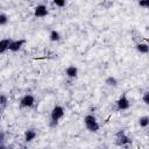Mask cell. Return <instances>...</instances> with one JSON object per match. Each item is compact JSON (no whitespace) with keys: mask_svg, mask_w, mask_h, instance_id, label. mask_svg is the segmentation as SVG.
<instances>
[{"mask_svg":"<svg viewBox=\"0 0 149 149\" xmlns=\"http://www.w3.org/2000/svg\"><path fill=\"white\" fill-rule=\"evenodd\" d=\"M84 125L86 127V129L91 133H97L100 128V125L97 120V118L93 114H87L84 118Z\"/></svg>","mask_w":149,"mask_h":149,"instance_id":"cell-1","label":"cell"},{"mask_svg":"<svg viewBox=\"0 0 149 149\" xmlns=\"http://www.w3.org/2000/svg\"><path fill=\"white\" fill-rule=\"evenodd\" d=\"M65 114V111H64V107L61 106V105H55L50 112V119L52 121V123H56L64 116Z\"/></svg>","mask_w":149,"mask_h":149,"instance_id":"cell-2","label":"cell"},{"mask_svg":"<svg viewBox=\"0 0 149 149\" xmlns=\"http://www.w3.org/2000/svg\"><path fill=\"white\" fill-rule=\"evenodd\" d=\"M132 143V139L125 133V130H119L115 135V144L119 147L128 146Z\"/></svg>","mask_w":149,"mask_h":149,"instance_id":"cell-3","label":"cell"},{"mask_svg":"<svg viewBox=\"0 0 149 149\" xmlns=\"http://www.w3.org/2000/svg\"><path fill=\"white\" fill-rule=\"evenodd\" d=\"M129 107H130V101H129V99L127 98L126 94H122V95L118 99V101H116V109H118V111H126V109H128Z\"/></svg>","mask_w":149,"mask_h":149,"instance_id":"cell-4","label":"cell"},{"mask_svg":"<svg viewBox=\"0 0 149 149\" xmlns=\"http://www.w3.org/2000/svg\"><path fill=\"white\" fill-rule=\"evenodd\" d=\"M34 104H35V98H34L33 94H24V95L20 99V105H21L22 107L29 108V107H33Z\"/></svg>","mask_w":149,"mask_h":149,"instance_id":"cell-5","label":"cell"},{"mask_svg":"<svg viewBox=\"0 0 149 149\" xmlns=\"http://www.w3.org/2000/svg\"><path fill=\"white\" fill-rule=\"evenodd\" d=\"M48 13H49V10H48L47 6L43 3H40L34 8V16L35 17H44L48 15Z\"/></svg>","mask_w":149,"mask_h":149,"instance_id":"cell-6","label":"cell"},{"mask_svg":"<svg viewBox=\"0 0 149 149\" xmlns=\"http://www.w3.org/2000/svg\"><path fill=\"white\" fill-rule=\"evenodd\" d=\"M24 43H26V40H24V38L12 40L10 45H9V51H12V52H16V51H19V50L23 47Z\"/></svg>","mask_w":149,"mask_h":149,"instance_id":"cell-7","label":"cell"},{"mask_svg":"<svg viewBox=\"0 0 149 149\" xmlns=\"http://www.w3.org/2000/svg\"><path fill=\"white\" fill-rule=\"evenodd\" d=\"M36 136H37L36 130H35V129H31V128L27 129V130L24 132V134H23L24 142H31V141H34V140L36 139Z\"/></svg>","mask_w":149,"mask_h":149,"instance_id":"cell-8","label":"cell"},{"mask_svg":"<svg viewBox=\"0 0 149 149\" xmlns=\"http://www.w3.org/2000/svg\"><path fill=\"white\" fill-rule=\"evenodd\" d=\"M65 74L68 78H76L78 76V68L76 65H69L65 69Z\"/></svg>","mask_w":149,"mask_h":149,"instance_id":"cell-9","label":"cell"},{"mask_svg":"<svg viewBox=\"0 0 149 149\" xmlns=\"http://www.w3.org/2000/svg\"><path fill=\"white\" fill-rule=\"evenodd\" d=\"M10 42H12L10 38H2V40L0 41V54H3L5 51L9 50Z\"/></svg>","mask_w":149,"mask_h":149,"instance_id":"cell-10","label":"cell"},{"mask_svg":"<svg viewBox=\"0 0 149 149\" xmlns=\"http://www.w3.org/2000/svg\"><path fill=\"white\" fill-rule=\"evenodd\" d=\"M105 84L107 86H109V87H116L118 84H119V81H118V79H116L115 76H108L105 79Z\"/></svg>","mask_w":149,"mask_h":149,"instance_id":"cell-11","label":"cell"},{"mask_svg":"<svg viewBox=\"0 0 149 149\" xmlns=\"http://www.w3.org/2000/svg\"><path fill=\"white\" fill-rule=\"evenodd\" d=\"M136 50L140 54H148L149 52V44L146 42H140L136 44Z\"/></svg>","mask_w":149,"mask_h":149,"instance_id":"cell-12","label":"cell"},{"mask_svg":"<svg viewBox=\"0 0 149 149\" xmlns=\"http://www.w3.org/2000/svg\"><path fill=\"white\" fill-rule=\"evenodd\" d=\"M61 38H62V36H61V34H59L58 30L54 29V30L50 31V34H49V40H50L51 42H58Z\"/></svg>","mask_w":149,"mask_h":149,"instance_id":"cell-13","label":"cell"},{"mask_svg":"<svg viewBox=\"0 0 149 149\" xmlns=\"http://www.w3.org/2000/svg\"><path fill=\"white\" fill-rule=\"evenodd\" d=\"M139 126L141 128H147L149 126V115H142L139 118Z\"/></svg>","mask_w":149,"mask_h":149,"instance_id":"cell-14","label":"cell"},{"mask_svg":"<svg viewBox=\"0 0 149 149\" xmlns=\"http://www.w3.org/2000/svg\"><path fill=\"white\" fill-rule=\"evenodd\" d=\"M8 21H9V17L7 16V14L1 13V14H0V26H5Z\"/></svg>","mask_w":149,"mask_h":149,"instance_id":"cell-15","label":"cell"},{"mask_svg":"<svg viewBox=\"0 0 149 149\" xmlns=\"http://www.w3.org/2000/svg\"><path fill=\"white\" fill-rule=\"evenodd\" d=\"M7 101H8L7 95H6L5 93H1V94H0V105H1L2 107H5L6 104H7Z\"/></svg>","mask_w":149,"mask_h":149,"instance_id":"cell-16","label":"cell"},{"mask_svg":"<svg viewBox=\"0 0 149 149\" xmlns=\"http://www.w3.org/2000/svg\"><path fill=\"white\" fill-rule=\"evenodd\" d=\"M52 3L55 6H57V7H64L66 5V1L65 0H54Z\"/></svg>","mask_w":149,"mask_h":149,"instance_id":"cell-17","label":"cell"},{"mask_svg":"<svg viewBox=\"0 0 149 149\" xmlns=\"http://www.w3.org/2000/svg\"><path fill=\"white\" fill-rule=\"evenodd\" d=\"M142 100H143V102H144L147 106H149V91H147V92L143 93V95H142Z\"/></svg>","mask_w":149,"mask_h":149,"instance_id":"cell-18","label":"cell"},{"mask_svg":"<svg viewBox=\"0 0 149 149\" xmlns=\"http://www.w3.org/2000/svg\"><path fill=\"white\" fill-rule=\"evenodd\" d=\"M139 6L142 8H149V0H141L139 1Z\"/></svg>","mask_w":149,"mask_h":149,"instance_id":"cell-19","label":"cell"},{"mask_svg":"<svg viewBox=\"0 0 149 149\" xmlns=\"http://www.w3.org/2000/svg\"><path fill=\"white\" fill-rule=\"evenodd\" d=\"M7 149H13V148H7Z\"/></svg>","mask_w":149,"mask_h":149,"instance_id":"cell-20","label":"cell"}]
</instances>
